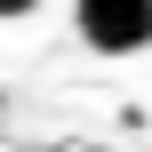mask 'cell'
<instances>
[{
    "label": "cell",
    "mask_w": 152,
    "mask_h": 152,
    "mask_svg": "<svg viewBox=\"0 0 152 152\" xmlns=\"http://www.w3.org/2000/svg\"><path fill=\"white\" fill-rule=\"evenodd\" d=\"M72 32L88 56H144L152 48V0H72Z\"/></svg>",
    "instance_id": "obj_1"
},
{
    "label": "cell",
    "mask_w": 152,
    "mask_h": 152,
    "mask_svg": "<svg viewBox=\"0 0 152 152\" xmlns=\"http://www.w3.org/2000/svg\"><path fill=\"white\" fill-rule=\"evenodd\" d=\"M40 0H0V24H16V16H32Z\"/></svg>",
    "instance_id": "obj_2"
}]
</instances>
